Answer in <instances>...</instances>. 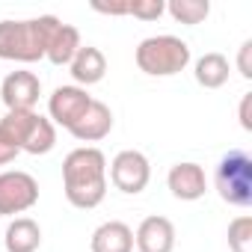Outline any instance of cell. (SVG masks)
I'll use <instances>...</instances> for the list:
<instances>
[{
    "label": "cell",
    "instance_id": "6da1fadb",
    "mask_svg": "<svg viewBox=\"0 0 252 252\" xmlns=\"http://www.w3.org/2000/svg\"><path fill=\"white\" fill-rule=\"evenodd\" d=\"M63 190L68 205L92 211L107 196V158L101 149L83 146L65 155L63 160Z\"/></svg>",
    "mask_w": 252,
    "mask_h": 252
},
{
    "label": "cell",
    "instance_id": "7a4b0ae2",
    "mask_svg": "<svg viewBox=\"0 0 252 252\" xmlns=\"http://www.w3.org/2000/svg\"><path fill=\"white\" fill-rule=\"evenodd\" d=\"M57 24H60L57 15H39L27 21H0V60H15V63L45 60V48Z\"/></svg>",
    "mask_w": 252,
    "mask_h": 252
},
{
    "label": "cell",
    "instance_id": "3957f363",
    "mask_svg": "<svg viewBox=\"0 0 252 252\" xmlns=\"http://www.w3.org/2000/svg\"><path fill=\"white\" fill-rule=\"evenodd\" d=\"M0 131L18 146V152L27 155H48L57 146L54 122L36 110H6L0 119Z\"/></svg>",
    "mask_w": 252,
    "mask_h": 252
},
{
    "label": "cell",
    "instance_id": "277c9868",
    "mask_svg": "<svg viewBox=\"0 0 252 252\" xmlns=\"http://www.w3.org/2000/svg\"><path fill=\"white\" fill-rule=\"evenodd\" d=\"M137 65L152 77H172L190 65V45L178 36H149L137 45Z\"/></svg>",
    "mask_w": 252,
    "mask_h": 252
},
{
    "label": "cell",
    "instance_id": "5b68a950",
    "mask_svg": "<svg viewBox=\"0 0 252 252\" xmlns=\"http://www.w3.org/2000/svg\"><path fill=\"white\" fill-rule=\"evenodd\" d=\"M214 187L222 202L234 208H249L252 205V158L240 149H231L228 155H222L214 172Z\"/></svg>",
    "mask_w": 252,
    "mask_h": 252
},
{
    "label": "cell",
    "instance_id": "8992f818",
    "mask_svg": "<svg viewBox=\"0 0 252 252\" xmlns=\"http://www.w3.org/2000/svg\"><path fill=\"white\" fill-rule=\"evenodd\" d=\"M110 181L116 190L128 193V196H137L149 187L152 181V163L143 152H134V149H125L113 158L110 163Z\"/></svg>",
    "mask_w": 252,
    "mask_h": 252
},
{
    "label": "cell",
    "instance_id": "52a82bcc",
    "mask_svg": "<svg viewBox=\"0 0 252 252\" xmlns=\"http://www.w3.org/2000/svg\"><path fill=\"white\" fill-rule=\"evenodd\" d=\"M39 202V184L30 172H0V217H15Z\"/></svg>",
    "mask_w": 252,
    "mask_h": 252
},
{
    "label": "cell",
    "instance_id": "ba28073f",
    "mask_svg": "<svg viewBox=\"0 0 252 252\" xmlns=\"http://www.w3.org/2000/svg\"><path fill=\"white\" fill-rule=\"evenodd\" d=\"M89 104H92V95L86 89H80V86H57L54 95L48 98V116L54 122V128L63 125L68 131L71 125L86 113Z\"/></svg>",
    "mask_w": 252,
    "mask_h": 252
},
{
    "label": "cell",
    "instance_id": "9c48e42d",
    "mask_svg": "<svg viewBox=\"0 0 252 252\" xmlns=\"http://www.w3.org/2000/svg\"><path fill=\"white\" fill-rule=\"evenodd\" d=\"M42 95V83L33 71H12L0 83V98L6 110H33Z\"/></svg>",
    "mask_w": 252,
    "mask_h": 252
},
{
    "label": "cell",
    "instance_id": "30bf717a",
    "mask_svg": "<svg viewBox=\"0 0 252 252\" xmlns=\"http://www.w3.org/2000/svg\"><path fill=\"white\" fill-rule=\"evenodd\" d=\"M166 184H169V193L181 202H196L205 196L208 190V181H205V169L193 160H184V163H175L166 175Z\"/></svg>",
    "mask_w": 252,
    "mask_h": 252
},
{
    "label": "cell",
    "instance_id": "8fae6325",
    "mask_svg": "<svg viewBox=\"0 0 252 252\" xmlns=\"http://www.w3.org/2000/svg\"><path fill=\"white\" fill-rule=\"evenodd\" d=\"M110 131H113V110H110L104 101H95V98H92V104L86 107V113L68 128V134H71L74 140H80V143H98V140H104Z\"/></svg>",
    "mask_w": 252,
    "mask_h": 252
},
{
    "label": "cell",
    "instance_id": "7c38bea8",
    "mask_svg": "<svg viewBox=\"0 0 252 252\" xmlns=\"http://www.w3.org/2000/svg\"><path fill=\"white\" fill-rule=\"evenodd\" d=\"M140 252H172L175 249V225L166 217H146L134 234Z\"/></svg>",
    "mask_w": 252,
    "mask_h": 252
},
{
    "label": "cell",
    "instance_id": "4fadbf2b",
    "mask_svg": "<svg viewBox=\"0 0 252 252\" xmlns=\"http://www.w3.org/2000/svg\"><path fill=\"white\" fill-rule=\"evenodd\" d=\"M68 68H71L74 83L80 89H86V86H95V83L104 80V74H107V57L98 48H92V45H80V51L74 54V60L68 63Z\"/></svg>",
    "mask_w": 252,
    "mask_h": 252
},
{
    "label": "cell",
    "instance_id": "5bb4252c",
    "mask_svg": "<svg viewBox=\"0 0 252 252\" xmlns=\"http://www.w3.org/2000/svg\"><path fill=\"white\" fill-rule=\"evenodd\" d=\"M89 246H92V252H134V231H131V225L110 220L92 231Z\"/></svg>",
    "mask_w": 252,
    "mask_h": 252
},
{
    "label": "cell",
    "instance_id": "9a60e30c",
    "mask_svg": "<svg viewBox=\"0 0 252 252\" xmlns=\"http://www.w3.org/2000/svg\"><path fill=\"white\" fill-rule=\"evenodd\" d=\"M80 51V33L77 27L71 24H57V30L51 33L48 39V48H45V60L54 63V65H68L74 60V54Z\"/></svg>",
    "mask_w": 252,
    "mask_h": 252
},
{
    "label": "cell",
    "instance_id": "2e32d148",
    "mask_svg": "<svg viewBox=\"0 0 252 252\" xmlns=\"http://www.w3.org/2000/svg\"><path fill=\"white\" fill-rule=\"evenodd\" d=\"M3 243H6V252H36L42 246V228L36 220L18 217L15 222H9Z\"/></svg>",
    "mask_w": 252,
    "mask_h": 252
},
{
    "label": "cell",
    "instance_id": "e0dca14e",
    "mask_svg": "<svg viewBox=\"0 0 252 252\" xmlns=\"http://www.w3.org/2000/svg\"><path fill=\"white\" fill-rule=\"evenodd\" d=\"M196 83L205 89H220L228 80V60L222 54H205L196 60Z\"/></svg>",
    "mask_w": 252,
    "mask_h": 252
},
{
    "label": "cell",
    "instance_id": "ac0fdd59",
    "mask_svg": "<svg viewBox=\"0 0 252 252\" xmlns=\"http://www.w3.org/2000/svg\"><path fill=\"white\" fill-rule=\"evenodd\" d=\"M166 12L178 24H202L211 15V3L208 0H169Z\"/></svg>",
    "mask_w": 252,
    "mask_h": 252
},
{
    "label": "cell",
    "instance_id": "d6986e66",
    "mask_svg": "<svg viewBox=\"0 0 252 252\" xmlns=\"http://www.w3.org/2000/svg\"><path fill=\"white\" fill-rule=\"evenodd\" d=\"M228 249L231 252H252V217H234L228 222Z\"/></svg>",
    "mask_w": 252,
    "mask_h": 252
},
{
    "label": "cell",
    "instance_id": "ffe728a7",
    "mask_svg": "<svg viewBox=\"0 0 252 252\" xmlns=\"http://www.w3.org/2000/svg\"><path fill=\"white\" fill-rule=\"evenodd\" d=\"M163 12H166L163 0H128V15L140 21H158Z\"/></svg>",
    "mask_w": 252,
    "mask_h": 252
},
{
    "label": "cell",
    "instance_id": "44dd1931",
    "mask_svg": "<svg viewBox=\"0 0 252 252\" xmlns=\"http://www.w3.org/2000/svg\"><path fill=\"white\" fill-rule=\"evenodd\" d=\"M237 71L249 80L252 77V42L246 39L243 45H240V51H237Z\"/></svg>",
    "mask_w": 252,
    "mask_h": 252
},
{
    "label": "cell",
    "instance_id": "7402d4cb",
    "mask_svg": "<svg viewBox=\"0 0 252 252\" xmlns=\"http://www.w3.org/2000/svg\"><path fill=\"white\" fill-rule=\"evenodd\" d=\"M21 152H18V146L3 134V131H0V166H6V163H12L15 158H18Z\"/></svg>",
    "mask_w": 252,
    "mask_h": 252
},
{
    "label": "cell",
    "instance_id": "603a6c76",
    "mask_svg": "<svg viewBox=\"0 0 252 252\" xmlns=\"http://www.w3.org/2000/svg\"><path fill=\"white\" fill-rule=\"evenodd\" d=\"M92 9L101 15H128V0H119V3H101V0H95Z\"/></svg>",
    "mask_w": 252,
    "mask_h": 252
},
{
    "label": "cell",
    "instance_id": "cb8c5ba5",
    "mask_svg": "<svg viewBox=\"0 0 252 252\" xmlns=\"http://www.w3.org/2000/svg\"><path fill=\"white\" fill-rule=\"evenodd\" d=\"M249 107H252V95H243V101H240V125H243V131H252V119H249Z\"/></svg>",
    "mask_w": 252,
    "mask_h": 252
}]
</instances>
